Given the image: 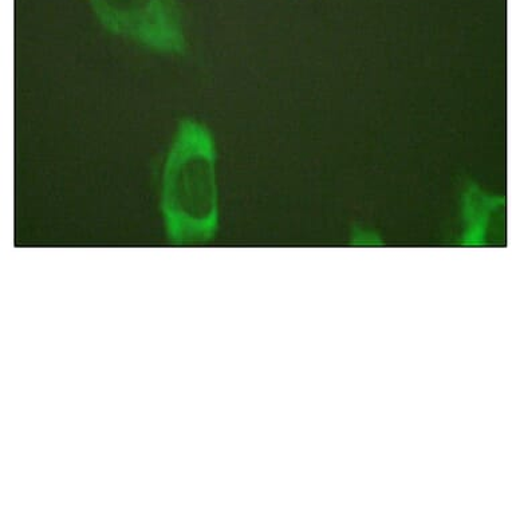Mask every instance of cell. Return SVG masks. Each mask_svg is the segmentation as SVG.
Returning a JSON list of instances; mask_svg holds the SVG:
<instances>
[{"mask_svg": "<svg viewBox=\"0 0 512 512\" xmlns=\"http://www.w3.org/2000/svg\"><path fill=\"white\" fill-rule=\"evenodd\" d=\"M165 235L175 246L206 244L219 230L218 148L214 133L183 118L165 155L160 177Z\"/></svg>", "mask_w": 512, "mask_h": 512, "instance_id": "6da1fadb", "label": "cell"}, {"mask_svg": "<svg viewBox=\"0 0 512 512\" xmlns=\"http://www.w3.org/2000/svg\"><path fill=\"white\" fill-rule=\"evenodd\" d=\"M98 23L114 37L164 57L188 53L187 31L176 0H86Z\"/></svg>", "mask_w": 512, "mask_h": 512, "instance_id": "7a4b0ae2", "label": "cell"}]
</instances>
